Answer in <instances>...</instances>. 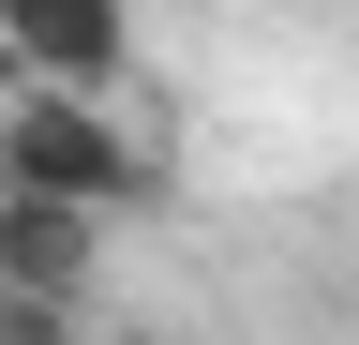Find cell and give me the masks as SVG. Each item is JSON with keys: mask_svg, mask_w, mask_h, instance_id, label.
<instances>
[{"mask_svg": "<svg viewBox=\"0 0 359 345\" xmlns=\"http://www.w3.org/2000/svg\"><path fill=\"white\" fill-rule=\"evenodd\" d=\"M0 181L75 195V210H150V150L105 120V91H45V75H15V105H0Z\"/></svg>", "mask_w": 359, "mask_h": 345, "instance_id": "cell-1", "label": "cell"}, {"mask_svg": "<svg viewBox=\"0 0 359 345\" xmlns=\"http://www.w3.org/2000/svg\"><path fill=\"white\" fill-rule=\"evenodd\" d=\"M0 75L120 91V75H135V0H0Z\"/></svg>", "mask_w": 359, "mask_h": 345, "instance_id": "cell-2", "label": "cell"}, {"mask_svg": "<svg viewBox=\"0 0 359 345\" xmlns=\"http://www.w3.org/2000/svg\"><path fill=\"white\" fill-rule=\"evenodd\" d=\"M90 271H105V210L0 181V285H90Z\"/></svg>", "mask_w": 359, "mask_h": 345, "instance_id": "cell-3", "label": "cell"}, {"mask_svg": "<svg viewBox=\"0 0 359 345\" xmlns=\"http://www.w3.org/2000/svg\"><path fill=\"white\" fill-rule=\"evenodd\" d=\"M90 315V285H0V345H60Z\"/></svg>", "mask_w": 359, "mask_h": 345, "instance_id": "cell-4", "label": "cell"}]
</instances>
